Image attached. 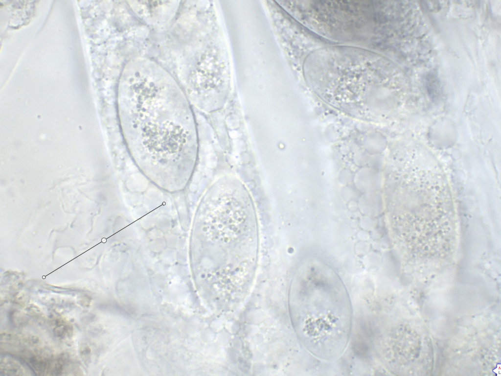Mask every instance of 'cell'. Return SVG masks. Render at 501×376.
Instances as JSON below:
<instances>
[{
  "mask_svg": "<svg viewBox=\"0 0 501 376\" xmlns=\"http://www.w3.org/2000/svg\"><path fill=\"white\" fill-rule=\"evenodd\" d=\"M306 266V342L317 356L335 358L343 352L349 335L351 312L347 293L339 276L327 265L313 259Z\"/></svg>",
  "mask_w": 501,
  "mask_h": 376,
  "instance_id": "1",
  "label": "cell"
}]
</instances>
